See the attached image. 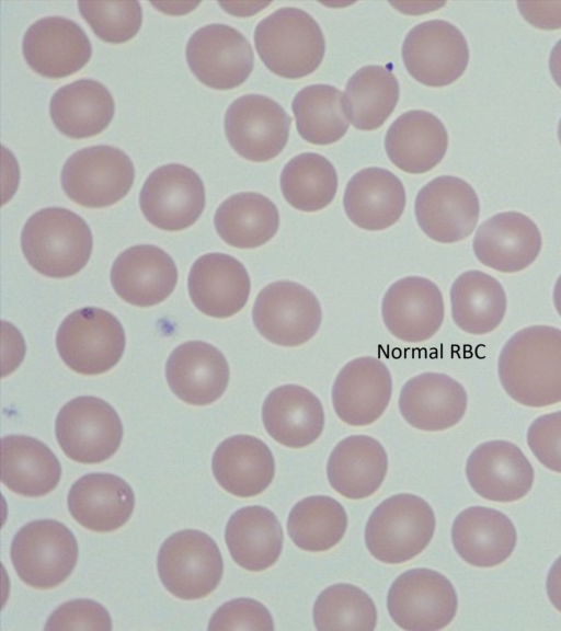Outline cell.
<instances>
[{
  "mask_svg": "<svg viewBox=\"0 0 561 631\" xmlns=\"http://www.w3.org/2000/svg\"><path fill=\"white\" fill-rule=\"evenodd\" d=\"M497 374L517 403L543 408L561 402V330L531 325L514 333L500 352Z\"/></svg>",
  "mask_w": 561,
  "mask_h": 631,
  "instance_id": "obj_1",
  "label": "cell"
},
{
  "mask_svg": "<svg viewBox=\"0 0 561 631\" xmlns=\"http://www.w3.org/2000/svg\"><path fill=\"white\" fill-rule=\"evenodd\" d=\"M21 248L28 264L42 275L70 277L88 263L93 238L88 223L62 207L33 214L21 232Z\"/></svg>",
  "mask_w": 561,
  "mask_h": 631,
  "instance_id": "obj_2",
  "label": "cell"
},
{
  "mask_svg": "<svg viewBox=\"0 0 561 631\" xmlns=\"http://www.w3.org/2000/svg\"><path fill=\"white\" fill-rule=\"evenodd\" d=\"M255 49L273 73L300 79L320 66L325 39L318 22L299 8H280L263 20L254 31Z\"/></svg>",
  "mask_w": 561,
  "mask_h": 631,
  "instance_id": "obj_3",
  "label": "cell"
},
{
  "mask_svg": "<svg viewBox=\"0 0 561 631\" xmlns=\"http://www.w3.org/2000/svg\"><path fill=\"white\" fill-rule=\"evenodd\" d=\"M435 515L422 497L394 494L381 502L365 527L370 554L387 564L404 563L420 554L435 531Z\"/></svg>",
  "mask_w": 561,
  "mask_h": 631,
  "instance_id": "obj_4",
  "label": "cell"
},
{
  "mask_svg": "<svg viewBox=\"0 0 561 631\" xmlns=\"http://www.w3.org/2000/svg\"><path fill=\"white\" fill-rule=\"evenodd\" d=\"M125 343L117 318L95 307L71 312L56 334L62 362L81 375H100L113 368L123 356Z\"/></svg>",
  "mask_w": 561,
  "mask_h": 631,
  "instance_id": "obj_5",
  "label": "cell"
},
{
  "mask_svg": "<svg viewBox=\"0 0 561 631\" xmlns=\"http://www.w3.org/2000/svg\"><path fill=\"white\" fill-rule=\"evenodd\" d=\"M11 561L27 585L48 589L71 574L78 560V543L68 527L53 519L34 520L13 537Z\"/></svg>",
  "mask_w": 561,
  "mask_h": 631,
  "instance_id": "obj_6",
  "label": "cell"
},
{
  "mask_svg": "<svg viewBox=\"0 0 561 631\" xmlns=\"http://www.w3.org/2000/svg\"><path fill=\"white\" fill-rule=\"evenodd\" d=\"M157 566L167 590L185 600L209 595L224 573L217 543L196 529L180 530L167 538L158 552Z\"/></svg>",
  "mask_w": 561,
  "mask_h": 631,
  "instance_id": "obj_7",
  "label": "cell"
},
{
  "mask_svg": "<svg viewBox=\"0 0 561 631\" xmlns=\"http://www.w3.org/2000/svg\"><path fill=\"white\" fill-rule=\"evenodd\" d=\"M135 168L121 149L98 145L73 152L65 162L60 181L66 195L89 208L119 202L130 190Z\"/></svg>",
  "mask_w": 561,
  "mask_h": 631,
  "instance_id": "obj_8",
  "label": "cell"
},
{
  "mask_svg": "<svg viewBox=\"0 0 561 631\" xmlns=\"http://www.w3.org/2000/svg\"><path fill=\"white\" fill-rule=\"evenodd\" d=\"M252 321L256 331L272 344L295 347L317 334L322 310L318 298L306 286L277 280L256 296Z\"/></svg>",
  "mask_w": 561,
  "mask_h": 631,
  "instance_id": "obj_9",
  "label": "cell"
},
{
  "mask_svg": "<svg viewBox=\"0 0 561 631\" xmlns=\"http://www.w3.org/2000/svg\"><path fill=\"white\" fill-rule=\"evenodd\" d=\"M55 434L66 456L80 463L112 457L123 438V424L114 408L91 395L67 402L58 412Z\"/></svg>",
  "mask_w": 561,
  "mask_h": 631,
  "instance_id": "obj_10",
  "label": "cell"
},
{
  "mask_svg": "<svg viewBox=\"0 0 561 631\" xmlns=\"http://www.w3.org/2000/svg\"><path fill=\"white\" fill-rule=\"evenodd\" d=\"M458 599L450 581L434 570L412 569L391 584L387 608L393 622L408 631H436L456 616Z\"/></svg>",
  "mask_w": 561,
  "mask_h": 631,
  "instance_id": "obj_11",
  "label": "cell"
},
{
  "mask_svg": "<svg viewBox=\"0 0 561 631\" xmlns=\"http://www.w3.org/2000/svg\"><path fill=\"white\" fill-rule=\"evenodd\" d=\"M402 59L416 81L440 88L462 76L469 62V48L454 24L428 20L409 31L402 44Z\"/></svg>",
  "mask_w": 561,
  "mask_h": 631,
  "instance_id": "obj_12",
  "label": "cell"
},
{
  "mask_svg": "<svg viewBox=\"0 0 561 631\" xmlns=\"http://www.w3.org/2000/svg\"><path fill=\"white\" fill-rule=\"evenodd\" d=\"M291 117L273 99L245 94L236 99L225 114V133L232 149L253 162H265L285 148Z\"/></svg>",
  "mask_w": 561,
  "mask_h": 631,
  "instance_id": "obj_13",
  "label": "cell"
},
{
  "mask_svg": "<svg viewBox=\"0 0 561 631\" xmlns=\"http://www.w3.org/2000/svg\"><path fill=\"white\" fill-rule=\"evenodd\" d=\"M186 61L194 76L216 90H230L250 76L254 55L238 30L221 23L197 28L186 44Z\"/></svg>",
  "mask_w": 561,
  "mask_h": 631,
  "instance_id": "obj_14",
  "label": "cell"
},
{
  "mask_svg": "<svg viewBox=\"0 0 561 631\" xmlns=\"http://www.w3.org/2000/svg\"><path fill=\"white\" fill-rule=\"evenodd\" d=\"M205 187L199 175L180 163L154 169L139 194L145 218L154 227L179 231L192 226L205 207Z\"/></svg>",
  "mask_w": 561,
  "mask_h": 631,
  "instance_id": "obj_15",
  "label": "cell"
},
{
  "mask_svg": "<svg viewBox=\"0 0 561 631\" xmlns=\"http://www.w3.org/2000/svg\"><path fill=\"white\" fill-rule=\"evenodd\" d=\"M414 213L421 230L432 240L455 243L476 228L480 203L473 187L454 175H440L417 193Z\"/></svg>",
  "mask_w": 561,
  "mask_h": 631,
  "instance_id": "obj_16",
  "label": "cell"
},
{
  "mask_svg": "<svg viewBox=\"0 0 561 631\" xmlns=\"http://www.w3.org/2000/svg\"><path fill=\"white\" fill-rule=\"evenodd\" d=\"M444 299L438 286L422 276H405L394 282L381 302L387 330L407 343H422L443 324Z\"/></svg>",
  "mask_w": 561,
  "mask_h": 631,
  "instance_id": "obj_17",
  "label": "cell"
},
{
  "mask_svg": "<svg viewBox=\"0 0 561 631\" xmlns=\"http://www.w3.org/2000/svg\"><path fill=\"white\" fill-rule=\"evenodd\" d=\"M22 53L35 72L59 79L84 67L92 56V46L85 32L75 21L46 16L26 30Z\"/></svg>",
  "mask_w": 561,
  "mask_h": 631,
  "instance_id": "obj_18",
  "label": "cell"
},
{
  "mask_svg": "<svg viewBox=\"0 0 561 631\" xmlns=\"http://www.w3.org/2000/svg\"><path fill=\"white\" fill-rule=\"evenodd\" d=\"M392 394L387 366L373 356L352 359L339 371L332 386L333 409L351 426H366L386 411Z\"/></svg>",
  "mask_w": 561,
  "mask_h": 631,
  "instance_id": "obj_19",
  "label": "cell"
},
{
  "mask_svg": "<svg viewBox=\"0 0 561 631\" xmlns=\"http://www.w3.org/2000/svg\"><path fill=\"white\" fill-rule=\"evenodd\" d=\"M542 238L537 225L518 211H503L486 219L472 241L476 257L501 273H517L538 257Z\"/></svg>",
  "mask_w": 561,
  "mask_h": 631,
  "instance_id": "obj_20",
  "label": "cell"
},
{
  "mask_svg": "<svg viewBox=\"0 0 561 631\" xmlns=\"http://www.w3.org/2000/svg\"><path fill=\"white\" fill-rule=\"evenodd\" d=\"M466 474L473 491L485 500L514 502L531 489L534 469L522 449L507 440L482 443L467 459Z\"/></svg>",
  "mask_w": 561,
  "mask_h": 631,
  "instance_id": "obj_21",
  "label": "cell"
},
{
  "mask_svg": "<svg viewBox=\"0 0 561 631\" xmlns=\"http://www.w3.org/2000/svg\"><path fill=\"white\" fill-rule=\"evenodd\" d=\"M178 269L173 259L162 249L134 245L114 261L111 283L115 292L137 307H151L165 300L174 290Z\"/></svg>",
  "mask_w": 561,
  "mask_h": 631,
  "instance_id": "obj_22",
  "label": "cell"
},
{
  "mask_svg": "<svg viewBox=\"0 0 561 631\" xmlns=\"http://www.w3.org/2000/svg\"><path fill=\"white\" fill-rule=\"evenodd\" d=\"M187 287L194 306L213 318H229L248 302L251 282L244 265L225 253H207L192 265Z\"/></svg>",
  "mask_w": 561,
  "mask_h": 631,
  "instance_id": "obj_23",
  "label": "cell"
},
{
  "mask_svg": "<svg viewBox=\"0 0 561 631\" xmlns=\"http://www.w3.org/2000/svg\"><path fill=\"white\" fill-rule=\"evenodd\" d=\"M468 397L453 377L426 371L409 379L399 397V410L413 427L438 432L453 427L465 415Z\"/></svg>",
  "mask_w": 561,
  "mask_h": 631,
  "instance_id": "obj_24",
  "label": "cell"
},
{
  "mask_svg": "<svg viewBox=\"0 0 561 631\" xmlns=\"http://www.w3.org/2000/svg\"><path fill=\"white\" fill-rule=\"evenodd\" d=\"M165 376L172 392L193 405L218 400L229 382V366L224 354L202 342H185L170 354Z\"/></svg>",
  "mask_w": 561,
  "mask_h": 631,
  "instance_id": "obj_25",
  "label": "cell"
},
{
  "mask_svg": "<svg viewBox=\"0 0 561 631\" xmlns=\"http://www.w3.org/2000/svg\"><path fill=\"white\" fill-rule=\"evenodd\" d=\"M401 180L387 169L371 167L355 173L343 196L348 219L358 228L379 231L394 225L405 207Z\"/></svg>",
  "mask_w": 561,
  "mask_h": 631,
  "instance_id": "obj_26",
  "label": "cell"
},
{
  "mask_svg": "<svg viewBox=\"0 0 561 631\" xmlns=\"http://www.w3.org/2000/svg\"><path fill=\"white\" fill-rule=\"evenodd\" d=\"M262 422L267 434L280 445L302 448L322 434L324 411L319 398L307 388L283 385L266 395Z\"/></svg>",
  "mask_w": 561,
  "mask_h": 631,
  "instance_id": "obj_27",
  "label": "cell"
},
{
  "mask_svg": "<svg viewBox=\"0 0 561 631\" xmlns=\"http://www.w3.org/2000/svg\"><path fill=\"white\" fill-rule=\"evenodd\" d=\"M448 134L442 121L423 110L401 114L390 125L385 137L389 160L407 173L431 171L444 158Z\"/></svg>",
  "mask_w": 561,
  "mask_h": 631,
  "instance_id": "obj_28",
  "label": "cell"
},
{
  "mask_svg": "<svg viewBox=\"0 0 561 631\" xmlns=\"http://www.w3.org/2000/svg\"><path fill=\"white\" fill-rule=\"evenodd\" d=\"M68 508L76 521L98 532L121 528L131 516L135 495L130 485L112 473H88L68 493Z\"/></svg>",
  "mask_w": 561,
  "mask_h": 631,
  "instance_id": "obj_29",
  "label": "cell"
},
{
  "mask_svg": "<svg viewBox=\"0 0 561 631\" xmlns=\"http://www.w3.org/2000/svg\"><path fill=\"white\" fill-rule=\"evenodd\" d=\"M451 540L463 561L477 567H492L512 554L517 535L505 514L484 506H471L455 518Z\"/></svg>",
  "mask_w": 561,
  "mask_h": 631,
  "instance_id": "obj_30",
  "label": "cell"
},
{
  "mask_svg": "<svg viewBox=\"0 0 561 631\" xmlns=\"http://www.w3.org/2000/svg\"><path fill=\"white\" fill-rule=\"evenodd\" d=\"M211 470L225 491L239 497H252L265 491L273 481L275 461L263 440L240 434L218 445Z\"/></svg>",
  "mask_w": 561,
  "mask_h": 631,
  "instance_id": "obj_31",
  "label": "cell"
},
{
  "mask_svg": "<svg viewBox=\"0 0 561 631\" xmlns=\"http://www.w3.org/2000/svg\"><path fill=\"white\" fill-rule=\"evenodd\" d=\"M388 456L382 445L368 435H351L332 450L327 474L330 485L342 496L362 500L383 482Z\"/></svg>",
  "mask_w": 561,
  "mask_h": 631,
  "instance_id": "obj_32",
  "label": "cell"
},
{
  "mask_svg": "<svg viewBox=\"0 0 561 631\" xmlns=\"http://www.w3.org/2000/svg\"><path fill=\"white\" fill-rule=\"evenodd\" d=\"M115 112L112 94L101 82L79 79L59 88L51 96L49 114L65 136L80 139L95 136L111 123Z\"/></svg>",
  "mask_w": 561,
  "mask_h": 631,
  "instance_id": "obj_33",
  "label": "cell"
},
{
  "mask_svg": "<svg viewBox=\"0 0 561 631\" xmlns=\"http://www.w3.org/2000/svg\"><path fill=\"white\" fill-rule=\"evenodd\" d=\"M225 539L233 561L257 572L272 566L283 549V529L275 514L253 505L236 510L229 518Z\"/></svg>",
  "mask_w": 561,
  "mask_h": 631,
  "instance_id": "obj_34",
  "label": "cell"
},
{
  "mask_svg": "<svg viewBox=\"0 0 561 631\" xmlns=\"http://www.w3.org/2000/svg\"><path fill=\"white\" fill-rule=\"evenodd\" d=\"M2 483L28 497L51 492L61 475V466L43 441L25 435H9L1 440Z\"/></svg>",
  "mask_w": 561,
  "mask_h": 631,
  "instance_id": "obj_35",
  "label": "cell"
},
{
  "mask_svg": "<svg viewBox=\"0 0 561 631\" xmlns=\"http://www.w3.org/2000/svg\"><path fill=\"white\" fill-rule=\"evenodd\" d=\"M507 299L502 284L479 269L461 273L450 288L455 324L466 333L488 334L504 319Z\"/></svg>",
  "mask_w": 561,
  "mask_h": 631,
  "instance_id": "obj_36",
  "label": "cell"
},
{
  "mask_svg": "<svg viewBox=\"0 0 561 631\" xmlns=\"http://www.w3.org/2000/svg\"><path fill=\"white\" fill-rule=\"evenodd\" d=\"M214 225L227 244L238 249H254L276 234L279 213L276 205L260 193H237L219 205Z\"/></svg>",
  "mask_w": 561,
  "mask_h": 631,
  "instance_id": "obj_37",
  "label": "cell"
},
{
  "mask_svg": "<svg viewBox=\"0 0 561 631\" xmlns=\"http://www.w3.org/2000/svg\"><path fill=\"white\" fill-rule=\"evenodd\" d=\"M399 100V82L383 66L368 65L347 81L344 106L348 121L359 130L379 128L393 112Z\"/></svg>",
  "mask_w": 561,
  "mask_h": 631,
  "instance_id": "obj_38",
  "label": "cell"
},
{
  "mask_svg": "<svg viewBox=\"0 0 561 631\" xmlns=\"http://www.w3.org/2000/svg\"><path fill=\"white\" fill-rule=\"evenodd\" d=\"M291 110L298 134L313 145L336 142L350 126L344 94L330 84L302 88L294 96Z\"/></svg>",
  "mask_w": 561,
  "mask_h": 631,
  "instance_id": "obj_39",
  "label": "cell"
},
{
  "mask_svg": "<svg viewBox=\"0 0 561 631\" xmlns=\"http://www.w3.org/2000/svg\"><path fill=\"white\" fill-rule=\"evenodd\" d=\"M279 184L284 198L291 207L314 213L325 208L335 197L337 174L325 157L304 152L285 164Z\"/></svg>",
  "mask_w": 561,
  "mask_h": 631,
  "instance_id": "obj_40",
  "label": "cell"
},
{
  "mask_svg": "<svg viewBox=\"0 0 561 631\" xmlns=\"http://www.w3.org/2000/svg\"><path fill=\"white\" fill-rule=\"evenodd\" d=\"M346 527L344 507L328 495H312L299 501L287 518V532L293 542L310 552L327 551L336 546Z\"/></svg>",
  "mask_w": 561,
  "mask_h": 631,
  "instance_id": "obj_41",
  "label": "cell"
},
{
  "mask_svg": "<svg viewBox=\"0 0 561 631\" xmlns=\"http://www.w3.org/2000/svg\"><path fill=\"white\" fill-rule=\"evenodd\" d=\"M317 630L371 631L377 624V609L359 587L339 583L323 589L313 605Z\"/></svg>",
  "mask_w": 561,
  "mask_h": 631,
  "instance_id": "obj_42",
  "label": "cell"
},
{
  "mask_svg": "<svg viewBox=\"0 0 561 631\" xmlns=\"http://www.w3.org/2000/svg\"><path fill=\"white\" fill-rule=\"evenodd\" d=\"M79 11L92 31L102 41L121 44L133 38L142 22L138 1L78 2Z\"/></svg>",
  "mask_w": 561,
  "mask_h": 631,
  "instance_id": "obj_43",
  "label": "cell"
},
{
  "mask_svg": "<svg viewBox=\"0 0 561 631\" xmlns=\"http://www.w3.org/2000/svg\"><path fill=\"white\" fill-rule=\"evenodd\" d=\"M209 631L274 630L267 608L252 598H237L221 605L211 616Z\"/></svg>",
  "mask_w": 561,
  "mask_h": 631,
  "instance_id": "obj_44",
  "label": "cell"
},
{
  "mask_svg": "<svg viewBox=\"0 0 561 631\" xmlns=\"http://www.w3.org/2000/svg\"><path fill=\"white\" fill-rule=\"evenodd\" d=\"M44 630H112L108 611L92 599H73L60 605L47 619Z\"/></svg>",
  "mask_w": 561,
  "mask_h": 631,
  "instance_id": "obj_45",
  "label": "cell"
},
{
  "mask_svg": "<svg viewBox=\"0 0 561 631\" xmlns=\"http://www.w3.org/2000/svg\"><path fill=\"white\" fill-rule=\"evenodd\" d=\"M527 444L546 468L561 473V411L533 421L527 431Z\"/></svg>",
  "mask_w": 561,
  "mask_h": 631,
  "instance_id": "obj_46",
  "label": "cell"
},
{
  "mask_svg": "<svg viewBox=\"0 0 561 631\" xmlns=\"http://www.w3.org/2000/svg\"><path fill=\"white\" fill-rule=\"evenodd\" d=\"M522 16L541 30L561 28V2H517Z\"/></svg>",
  "mask_w": 561,
  "mask_h": 631,
  "instance_id": "obj_47",
  "label": "cell"
},
{
  "mask_svg": "<svg viewBox=\"0 0 561 631\" xmlns=\"http://www.w3.org/2000/svg\"><path fill=\"white\" fill-rule=\"evenodd\" d=\"M546 587L551 604L561 612V555L548 572Z\"/></svg>",
  "mask_w": 561,
  "mask_h": 631,
  "instance_id": "obj_48",
  "label": "cell"
},
{
  "mask_svg": "<svg viewBox=\"0 0 561 631\" xmlns=\"http://www.w3.org/2000/svg\"><path fill=\"white\" fill-rule=\"evenodd\" d=\"M549 70L553 81L561 88V39H559L549 56Z\"/></svg>",
  "mask_w": 561,
  "mask_h": 631,
  "instance_id": "obj_49",
  "label": "cell"
},
{
  "mask_svg": "<svg viewBox=\"0 0 561 631\" xmlns=\"http://www.w3.org/2000/svg\"><path fill=\"white\" fill-rule=\"evenodd\" d=\"M199 3H180V2H163V3H156L153 2L152 5L156 7L158 10L168 13V14H183L194 10Z\"/></svg>",
  "mask_w": 561,
  "mask_h": 631,
  "instance_id": "obj_50",
  "label": "cell"
},
{
  "mask_svg": "<svg viewBox=\"0 0 561 631\" xmlns=\"http://www.w3.org/2000/svg\"><path fill=\"white\" fill-rule=\"evenodd\" d=\"M552 298L556 310L561 317V275L558 277L554 284Z\"/></svg>",
  "mask_w": 561,
  "mask_h": 631,
  "instance_id": "obj_51",
  "label": "cell"
},
{
  "mask_svg": "<svg viewBox=\"0 0 561 631\" xmlns=\"http://www.w3.org/2000/svg\"><path fill=\"white\" fill-rule=\"evenodd\" d=\"M558 138H559V141L561 144V119H560L559 125H558Z\"/></svg>",
  "mask_w": 561,
  "mask_h": 631,
  "instance_id": "obj_52",
  "label": "cell"
}]
</instances>
